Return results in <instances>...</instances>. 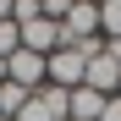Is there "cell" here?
<instances>
[{
	"label": "cell",
	"instance_id": "obj_1",
	"mask_svg": "<svg viewBox=\"0 0 121 121\" xmlns=\"http://www.w3.org/2000/svg\"><path fill=\"white\" fill-rule=\"evenodd\" d=\"M83 72H88V55L83 50H72V44H60L55 55H44V83L50 88H83Z\"/></svg>",
	"mask_w": 121,
	"mask_h": 121
},
{
	"label": "cell",
	"instance_id": "obj_2",
	"mask_svg": "<svg viewBox=\"0 0 121 121\" xmlns=\"http://www.w3.org/2000/svg\"><path fill=\"white\" fill-rule=\"evenodd\" d=\"M60 39H66V44L105 39V33H99V0H72V11L60 17Z\"/></svg>",
	"mask_w": 121,
	"mask_h": 121
},
{
	"label": "cell",
	"instance_id": "obj_3",
	"mask_svg": "<svg viewBox=\"0 0 121 121\" xmlns=\"http://www.w3.org/2000/svg\"><path fill=\"white\" fill-rule=\"evenodd\" d=\"M6 83H17V88L39 94V88H44V55H33V50H17V55L6 60Z\"/></svg>",
	"mask_w": 121,
	"mask_h": 121
},
{
	"label": "cell",
	"instance_id": "obj_4",
	"mask_svg": "<svg viewBox=\"0 0 121 121\" xmlns=\"http://www.w3.org/2000/svg\"><path fill=\"white\" fill-rule=\"evenodd\" d=\"M66 39H60V22H50V17H33V22L22 28V50H33V55H55Z\"/></svg>",
	"mask_w": 121,
	"mask_h": 121
},
{
	"label": "cell",
	"instance_id": "obj_5",
	"mask_svg": "<svg viewBox=\"0 0 121 121\" xmlns=\"http://www.w3.org/2000/svg\"><path fill=\"white\" fill-rule=\"evenodd\" d=\"M83 88H94V94H116V88H121V66H116L105 50L88 60V72H83Z\"/></svg>",
	"mask_w": 121,
	"mask_h": 121
},
{
	"label": "cell",
	"instance_id": "obj_6",
	"mask_svg": "<svg viewBox=\"0 0 121 121\" xmlns=\"http://www.w3.org/2000/svg\"><path fill=\"white\" fill-rule=\"evenodd\" d=\"M105 99H110V94H94V88H72L66 121H99V116H105Z\"/></svg>",
	"mask_w": 121,
	"mask_h": 121
},
{
	"label": "cell",
	"instance_id": "obj_7",
	"mask_svg": "<svg viewBox=\"0 0 121 121\" xmlns=\"http://www.w3.org/2000/svg\"><path fill=\"white\" fill-rule=\"evenodd\" d=\"M99 33L121 39V0H99Z\"/></svg>",
	"mask_w": 121,
	"mask_h": 121
},
{
	"label": "cell",
	"instance_id": "obj_8",
	"mask_svg": "<svg viewBox=\"0 0 121 121\" xmlns=\"http://www.w3.org/2000/svg\"><path fill=\"white\" fill-rule=\"evenodd\" d=\"M17 121H55V116H50V105H44V99H39V94H33V99H28V105H22V110H17Z\"/></svg>",
	"mask_w": 121,
	"mask_h": 121
},
{
	"label": "cell",
	"instance_id": "obj_9",
	"mask_svg": "<svg viewBox=\"0 0 121 121\" xmlns=\"http://www.w3.org/2000/svg\"><path fill=\"white\" fill-rule=\"evenodd\" d=\"M39 11H44V17H50V22H60V17H66V11H72V0H39Z\"/></svg>",
	"mask_w": 121,
	"mask_h": 121
},
{
	"label": "cell",
	"instance_id": "obj_10",
	"mask_svg": "<svg viewBox=\"0 0 121 121\" xmlns=\"http://www.w3.org/2000/svg\"><path fill=\"white\" fill-rule=\"evenodd\" d=\"M99 121H121V94H110V99H105V116H99Z\"/></svg>",
	"mask_w": 121,
	"mask_h": 121
},
{
	"label": "cell",
	"instance_id": "obj_11",
	"mask_svg": "<svg viewBox=\"0 0 121 121\" xmlns=\"http://www.w3.org/2000/svg\"><path fill=\"white\" fill-rule=\"evenodd\" d=\"M105 55H110L116 66H121V39H105Z\"/></svg>",
	"mask_w": 121,
	"mask_h": 121
},
{
	"label": "cell",
	"instance_id": "obj_12",
	"mask_svg": "<svg viewBox=\"0 0 121 121\" xmlns=\"http://www.w3.org/2000/svg\"><path fill=\"white\" fill-rule=\"evenodd\" d=\"M116 94H121V88H116Z\"/></svg>",
	"mask_w": 121,
	"mask_h": 121
}]
</instances>
